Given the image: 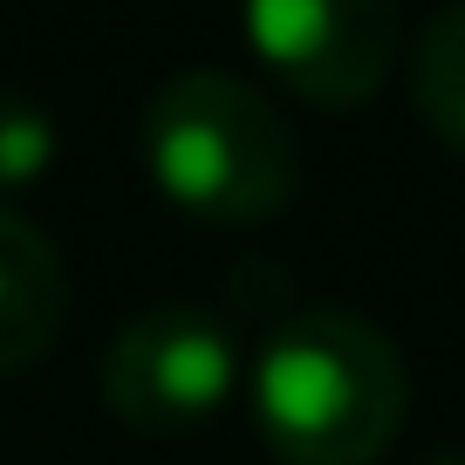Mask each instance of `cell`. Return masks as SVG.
<instances>
[{
    "label": "cell",
    "instance_id": "cell-1",
    "mask_svg": "<svg viewBox=\"0 0 465 465\" xmlns=\"http://www.w3.org/2000/svg\"><path fill=\"white\" fill-rule=\"evenodd\" d=\"M253 431L288 465H377L411 411L397 342L356 308H294L253 349Z\"/></svg>",
    "mask_w": 465,
    "mask_h": 465
},
{
    "label": "cell",
    "instance_id": "cell-2",
    "mask_svg": "<svg viewBox=\"0 0 465 465\" xmlns=\"http://www.w3.org/2000/svg\"><path fill=\"white\" fill-rule=\"evenodd\" d=\"M158 192L213 226H261L294 199L302 144L267 89L232 69H178L137 124Z\"/></svg>",
    "mask_w": 465,
    "mask_h": 465
},
{
    "label": "cell",
    "instance_id": "cell-3",
    "mask_svg": "<svg viewBox=\"0 0 465 465\" xmlns=\"http://www.w3.org/2000/svg\"><path fill=\"white\" fill-rule=\"evenodd\" d=\"M240 391V342L213 308H144L103 349V404L144 438H178Z\"/></svg>",
    "mask_w": 465,
    "mask_h": 465
},
{
    "label": "cell",
    "instance_id": "cell-4",
    "mask_svg": "<svg viewBox=\"0 0 465 465\" xmlns=\"http://www.w3.org/2000/svg\"><path fill=\"white\" fill-rule=\"evenodd\" d=\"M253 55L315 110H356L391 83L404 21L391 0H247Z\"/></svg>",
    "mask_w": 465,
    "mask_h": 465
},
{
    "label": "cell",
    "instance_id": "cell-5",
    "mask_svg": "<svg viewBox=\"0 0 465 465\" xmlns=\"http://www.w3.org/2000/svg\"><path fill=\"white\" fill-rule=\"evenodd\" d=\"M69 329V267L28 213L0 199V377H21Z\"/></svg>",
    "mask_w": 465,
    "mask_h": 465
},
{
    "label": "cell",
    "instance_id": "cell-6",
    "mask_svg": "<svg viewBox=\"0 0 465 465\" xmlns=\"http://www.w3.org/2000/svg\"><path fill=\"white\" fill-rule=\"evenodd\" d=\"M411 103L424 131L465 158V7H438L411 42Z\"/></svg>",
    "mask_w": 465,
    "mask_h": 465
},
{
    "label": "cell",
    "instance_id": "cell-7",
    "mask_svg": "<svg viewBox=\"0 0 465 465\" xmlns=\"http://www.w3.org/2000/svg\"><path fill=\"white\" fill-rule=\"evenodd\" d=\"M55 151H62L55 116L35 96L0 89V192H21V185H35V178H48Z\"/></svg>",
    "mask_w": 465,
    "mask_h": 465
},
{
    "label": "cell",
    "instance_id": "cell-8",
    "mask_svg": "<svg viewBox=\"0 0 465 465\" xmlns=\"http://www.w3.org/2000/svg\"><path fill=\"white\" fill-rule=\"evenodd\" d=\"M431 465H465V451H438V459Z\"/></svg>",
    "mask_w": 465,
    "mask_h": 465
}]
</instances>
